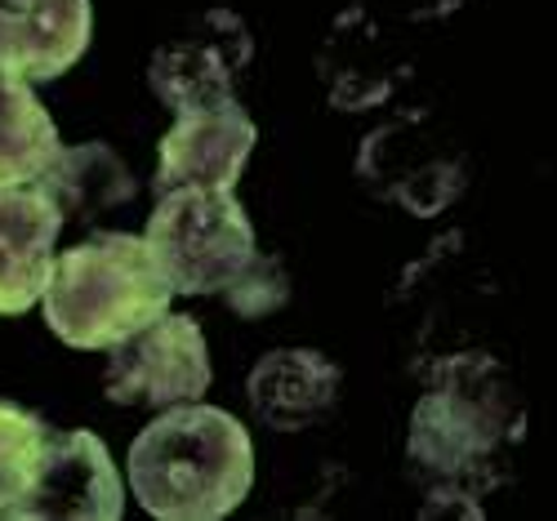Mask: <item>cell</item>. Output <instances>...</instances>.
Returning <instances> with one entry per match:
<instances>
[{
  "instance_id": "2",
  "label": "cell",
  "mask_w": 557,
  "mask_h": 521,
  "mask_svg": "<svg viewBox=\"0 0 557 521\" xmlns=\"http://www.w3.org/2000/svg\"><path fill=\"white\" fill-rule=\"evenodd\" d=\"M170 281L152 246L134 232H103L50 263L40 290L50 330L81 352H108L170 312Z\"/></svg>"
},
{
  "instance_id": "4",
  "label": "cell",
  "mask_w": 557,
  "mask_h": 521,
  "mask_svg": "<svg viewBox=\"0 0 557 521\" xmlns=\"http://www.w3.org/2000/svg\"><path fill=\"white\" fill-rule=\"evenodd\" d=\"M473 357H459L442 370V384L420 401L410 419V459L437 472V477H463L469 468L486 463L504 442V410L499 393L478 388Z\"/></svg>"
},
{
  "instance_id": "12",
  "label": "cell",
  "mask_w": 557,
  "mask_h": 521,
  "mask_svg": "<svg viewBox=\"0 0 557 521\" xmlns=\"http://www.w3.org/2000/svg\"><path fill=\"white\" fill-rule=\"evenodd\" d=\"M36 187L59 206V214H76V219H99L125 201H134L138 183L125 170V161L108 148V144H81V148H59V157L50 161L36 178Z\"/></svg>"
},
{
  "instance_id": "1",
  "label": "cell",
  "mask_w": 557,
  "mask_h": 521,
  "mask_svg": "<svg viewBox=\"0 0 557 521\" xmlns=\"http://www.w3.org/2000/svg\"><path fill=\"white\" fill-rule=\"evenodd\" d=\"M255 486V446L242 419L183 401L129 446V491L161 521H219Z\"/></svg>"
},
{
  "instance_id": "6",
  "label": "cell",
  "mask_w": 557,
  "mask_h": 521,
  "mask_svg": "<svg viewBox=\"0 0 557 521\" xmlns=\"http://www.w3.org/2000/svg\"><path fill=\"white\" fill-rule=\"evenodd\" d=\"M250 54H255L250 27L232 10H210L152 54L148 85L178 116L219 108V103H232V89H237L242 72L250 67Z\"/></svg>"
},
{
  "instance_id": "13",
  "label": "cell",
  "mask_w": 557,
  "mask_h": 521,
  "mask_svg": "<svg viewBox=\"0 0 557 521\" xmlns=\"http://www.w3.org/2000/svg\"><path fill=\"white\" fill-rule=\"evenodd\" d=\"M59 157V129L23 76L0 72V187L36 183Z\"/></svg>"
},
{
  "instance_id": "11",
  "label": "cell",
  "mask_w": 557,
  "mask_h": 521,
  "mask_svg": "<svg viewBox=\"0 0 557 521\" xmlns=\"http://www.w3.org/2000/svg\"><path fill=\"white\" fill-rule=\"evenodd\" d=\"M339 397V365L312 348H276L250 370V406L276 433H299Z\"/></svg>"
},
{
  "instance_id": "9",
  "label": "cell",
  "mask_w": 557,
  "mask_h": 521,
  "mask_svg": "<svg viewBox=\"0 0 557 521\" xmlns=\"http://www.w3.org/2000/svg\"><path fill=\"white\" fill-rule=\"evenodd\" d=\"M89 0H0V72L54 80L89 50Z\"/></svg>"
},
{
  "instance_id": "8",
  "label": "cell",
  "mask_w": 557,
  "mask_h": 521,
  "mask_svg": "<svg viewBox=\"0 0 557 521\" xmlns=\"http://www.w3.org/2000/svg\"><path fill=\"white\" fill-rule=\"evenodd\" d=\"M255 121L250 112L232 99L219 108L183 112L174 129L161 138V161H157V193H174V187H214V193H232L255 152Z\"/></svg>"
},
{
  "instance_id": "5",
  "label": "cell",
  "mask_w": 557,
  "mask_h": 521,
  "mask_svg": "<svg viewBox=\"0 0 557 521\" xmlns=\"http://www.w3.org/2000/svg\"><path fill=\"white\" fill-rule=\"evenodd\" d=\"M108 397L116 406H183L210 388V352L193 317H157L108 348Z\"/></svg>"
},
{
  "instance_id": "3",
  "label": "cell",
  "mask_w": 557,
  "mask_h": 521,
  "mask_svg": "<svg viewBox=\"0 0 557 521\" xmlns=\"http://www.w3.org/2000/svg\"><path fill=\"white\" fill-rule=\"evenodd\" d=\"M144 241L174 295H214L255 255V223L232 193L174 187L161 193Z\"/></svg>"
},
{
  "instance_id": "14",
  "label": "cell",
  "mask_w": 557,
  "mask_h": 521,
  "mask_svg": "<svg viewBox=\"0 0 557 521\" xmlns=\"http://www.w3.org/2000/svg\"><path fill=\"white\" fill-rule=\"evenodd\" d=\"M45 437H50V423L36 410L0 401V517H14L23 495L36 486Z\"/></svg>"
},
{
  "instance_id": "7",
  "label": "cell",
  "mask_w": 557,
  "mask_h": 521,
  "mask_svg": "<svg viewBox=\"0 0 557 521\" xmlns=\"http://www.w3.org/2000/svg\"><path fill=\"white\" fill-rule=\"evenodd\" d=\"M125 491L116 463L95 433H54L45 437L36 486L14 508V521L27 517H67V521H121Z\"/></svg>"
},
{
  "instance_id": "10",
  "label": "cell",
  "mask_w": 557,
  "mask_h": 521,
  "mask_svg": "<svg viewBox=\"0 0 557 521\" xmlns=\"http://www.w3.org/2000/svg\"><path fill=\"white\" fill-rule=\"evenodd\" d=\"M59 232L63 214L36 183L0 187V317H23L40 303Z\"/></svg>"
},
{
  "instance_id": "15",
  "label": "cell",
  "mask_w": 557,
  "mask_h": 521,
  "mask_svg": "<svg viewBox=\"0 0 557 521\" xmlns=\"http://www.w3.org/2000/svg\"><path fill=\"white\" fill-rule=\"evenodd\" d=\"M223 299H227L232 312H242V317H268L290 299V276L272 255L255 250L246 259V268L223 286Z\"/></svg>"
}]
</instances>
